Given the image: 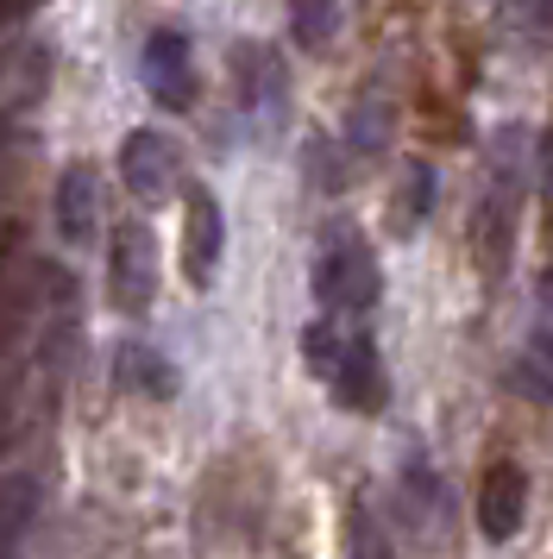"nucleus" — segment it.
<instances>
[{
	"instance_id": "39448f33",
	"label": "nucleus",
	"mask_w": 553,
	"mask_h": 559,
	"mask_svg": "<svg viewBox=\"0 0 553 559\" xmlns=\"http://www.w3.org/2000/svg\"><path fill=\"white\" fill-rule=\"evenodd\" d=\"M139 76L157 95V107H189L196 102V57H189V38L183 32H151L145 51H139Z\"/></svg>"
},
{
	"instance_id": "f03ea898",
	"label": "nucleus",
	"mask_w": 553,
	"mask_h": 559,
	"mask_svg": "<svg viewBox=\"0 0 553 559\" xmlns=\"http://www.w3.org/2000/svg\"><path fill=\"white\" fill-rule=\"evenodd\" d=\"M107 296L120 314H145L151 296H157V246L139 221L114 227V246H107Z\"/></svg>"
},
{
	"instance_id": "6e6552de",
	"label": "nucleus",
	"mask_w": 553,
	"mask_h": 559,
	"mask_svg": "<svg viewBox=\"0 0 553 559\" xmlns=\"http://www.w3.org/2000/svg\"><path fill=\"white\" fill-rule=\"evenodd\" d=\"M57 233H63V246H95V227H101V177L95 164H70L63 177H57Z\"/></svg>"
},
{
	"instance_id": "f257e3e1",
	"label": "nucleus",
	"mask_w": 553,
	"mask_h": 559,
	"mask_svg": "<svg viewBox=\"0 0 553 559\" xmlns=\"http://www.w3.org/2000/svg\"><path fill=\"white\" fill-rule=\"evenodd\" d=\"M377 289H384V277H377L372 246L352 227H327L321 252H315V302L327 314H365V308H377Z\"/></svg>"
},
{
	"instance_id": "1a4fd4ad",
	"label": "nucleus",
	"mask_w": 553,
	"mask_h": 559,
	"mask_svg": "<svg viewBox=\"0 0 553 559\" xmlns=\"http://www.w3.org/2000/svg\"><path fill=\"white\" fill-rule=\"evenodd\" d=\"M397 503L409 509V528L415 534H440V522H447V490H440V478L427 472V459H409L402 465V484H397Z\"/></svg>"
},
{
	"instance_id": "aec40b11",
	"label": "nucleus",
	"mask_w": 553,
	"mask_h": 559,
	"mask_svg": "<svg viewBox=\"0 0 553 559\" xmlns=\"http://www.w3.org/2000/svg\"><path fill=\"white\" fill-rule=\"evenodd\" d=\"M0 157H7V145H0Z\"/></svg>"
},
{
	"instance_id": "7ed1b4c3",
	"label": "nucleus",
	"mask_w": 553,
	"mask_h": 559,
	"mask_svg": "<svg viewBox=\"0 0 553 559\" xmlns=\"http://www.w3.org/2000/svg\"><path fill=\"white\" fill-rule=\"evenodd\" d=\"M176 177H183V157H176L170 132L132 127L120 139V182H126V195H139L145 207H157V202H170Z\"/></svg>"
},
{
	"instance_id": "9d476101",
	"label": "nucleus",
	"mask_w": 553,
	"mask_h": 559,
	"mask_svg": "<svg viewBox=\"0 0 553 559\" xmlns=\"http://www.w3.org/2000/svg\"><path fill=\"white\" fill-rule=\"evenodd\" d=\"M233 82H239V107H276L283 102V57L264 51V45H239Z\"/></svg>"
},
{
	"instance_id": "a211bd4d",
	"label": "nucleus",
	"mask_w": 553,
	"mask_h": 559,
	"mask_svg": "<svg viewBox=\"0 0 553 559\" xmlns=\"http://www.w3.org/2000/svg\"><path fill=\"white\" fill-rule=\"evenodd\" d=\"M541 202H548V214H553V139L541 145Z\"/></svg>"
},
{
	"instance_id": "f8f14e48",
	"label": "nucleus",
	"mask_w": 553,
	"mask_h": 559,
	"mask_svg": "<svg viewBox=\"0 0 553 559\" xmlns=\"http://www.w3.org/2000/svg\"><path fill=\"white\" fill-rule=\"evenodd\" d=\"M120 383L126 390H145V396H176V371L170 358L157 353V346H120Z\"/></svg>"
},
{
	"instance_id": "0eeeda50",
	"label": "nucleus",
	"mask_w": 553,
	"mask_h": 559,
	"mask_svg": "<svg viewBox=\"0 0 553 559\" xmlns=\"http://www.w3.org/2000/svg\"><path fill=\"white\" fill-rule=\"evenodd\" d=\"M522 515H528V472L516 459H497L478 484V528H484V540H509L522 528Z\"/></svg>"
},
{
	"instance_id": "ddd939ff",
	"label": "nucleus",
	"mask_w": 553,
	"mask_h": 559,
	"mask_svg": "<svg viewBox=\"0 0 553 559\" xmlns=\"http://www.w3.org/2000/svg\"><path fill=\"white\" fill-rule=\"evenodd\" d=\"M340 26V0H290V38L302 51H327Z\"/></svg>"
},
{
	"instance_id": "dca6fc26",
	"label": "nucleus",
	"mask_w": 553,
	"mask_h": 559,
	"mask_svg": "<svg viewBox=\"0 0 553 559\" xmlns=\"http://www.w3.org/2000/svg\"><path fill=\"white\" fill-rule=\"evenodd\" d=\"M384 139H390V127H384V95H358V107L346 114L352 157H377L384 152Z\"/></svg>"
},
{
	"instance_id": "2eb2a0df",
	"label": "nucleus",
	"mask_w": 553,
	"mask_h": 559,
	"mask_svg": "<svg viewBox=\"0 0 553 559\" xmlns=\"http://www.w3.org/2000/svg\"><path fill=\"white\" fill-rule=\"evenodd\" d=\"M509 378H516V390L534 396V403H548V396H553V333L548 328L528 340V353L516 358V371H509Z\"/></svg>"
},
{
	"instance_id": "423d86ee",
	"label": "nucleus",
	"mask_w": 553,
	"mask_h": 559,
	"mask_svg": "<svg viewBox=\"0 0 553 559\" xmlns=\"http://www.w3.org/2000/svg\"><path fill=\"white\" fill-rule=\"evenodd\" d=\"M221 252H226V221H221V202L208 189H189V207H183V277L208 289L214 271H221Z\"/></svg>"
},
{
	"instance_id": "20e7f679",
	"label": "nucleus",
	"mask_w": 553,
	"mask_h": 559,
	"mask_svg": "<svg viewBox=\"0 0 553 559\" xmlns=\"http://www.w3.org/2000/svg\"><path fill=\"white\" fill-rule=\"evenodd\" d=\"M321 383L333 390V403L352 408V415H377L384 408V365H377V346L365 333H340V353H333Z\"/></svg>"
},
{
	"instance_id": "f3484780",
	"label": "nucleus",
	"mask_w": 553,
	"mask_h": 559,
	"mask_svg": "<svg viewBox=\"0 0 553 559\" xmlns=\"http://www.w3.org/2000/svg\"><path fill=\"white\" fill-rule=\"evenodd\" d=\"M346 554L352 559H397V547L384 540V528H377V515L365 503H352V515H346Z\"/></svg>"
},
{
	"instance_id": "9b49d317",
	"label": "nucleus",
	"mask_w": 553,
	"mask_h": 559,
	"mask_svg": "<svg viewBox=\"0 0 553 559\" xmlns=\"http://www.w3.org/2000/svg\"><path fill=\"white\" fill-rule=\"evenodd\" d=\"M38 522V478L32 472H7L0 478V554H13Z\"/></svg>"
},
{
	"instance_id": "6ab92c4d",
	"label": "nucleus",
	"mask_w": 553,
	"mask_h": 559,
	"mask_svg": "<svg viewBox=\"0 0 553 559\" xmlns=\"http://www.w3.org/2000/svg\"><path fill=\"white\" fill-rule=\"evenodd\" d=\"M25 13H32V0H0V32H7V26H20Z\"/></svg>"
},
{
	"instance_id": "4468645a",
	"label": "nucleus",
	"mask_w": 553,
	"mask_h": 559,
	"mask_svg": "<svg viewBox=\"0 0 553 559\" xmlns=\"http://www.w3.org/2000/svg\"><path fill=\"white\" fill-rule=\"evenodd\" d=\"M434 207V164H402V202H390V221L402 233H415Z\"/></svg>"
}]
</instances>
